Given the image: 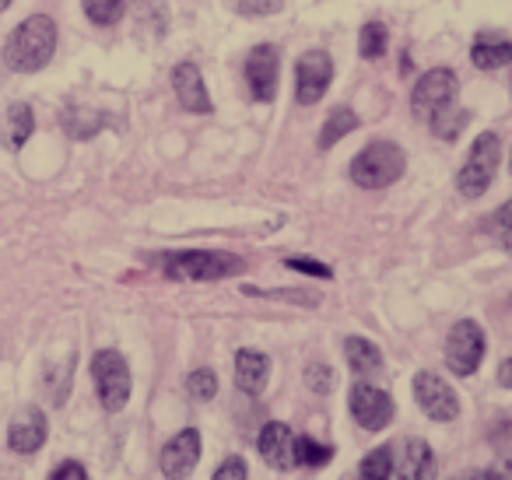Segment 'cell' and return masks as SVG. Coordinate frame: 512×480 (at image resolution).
<instances>
[{
	"instance_id": "10",
	"label": "cell",
	"mask_w": 512,
	"mask_h": 480,
	"mask_svg": "<svg viewBox=\"0 0 512 480\" xmlns=\"http://www.w3.org/2000/svg\"><path fill=\"white\" fill-rule=\"evenodd\" d=\"M414 400L425 410L432 421H453L460 417V396L453 393L446 379H439L435 372H418L414 375Z\"/></svg>"
},
{
	"instance_id": "38",
	"label": "cell",
	"mask_w": 512,
	"mask_h": 480,
	"mask_svg": "<svg viewBox=\"0 0 512 480\" xmlns=\"http://www.w3.org/2000/svg\"><path fill=\"white\" fill-rule=\"evenodd\" d=\"M11 8V0H0V11H8Z\"/></svg>"
},
{
	"instance_id": "20",
	"label": "cell",
	"mask_w": 512,
	"mask_h": 480,
	"mask_svg": "<svg viewBox=\"0 0 512 480\" xmlns=\"http://www.w3.org/2000/svg\"><path fill=\"white\" fill-rule=\"evenodd\" d=\"M344 358H348V368L358 375V379H369L383 368V354L372 340L365 337H348L344 340Z\"/></svg>"
},
{
	"instance_id": "13",
	"label": "cell",
	"mask_w": 512,
	"mask_h": 480,
	"mask_svg": "<svg viewBox=\"0 0 512 480\" xmlns=\"http://www.w3.org/2000/svg\"><path fill=\"white\" fill-rule=\"evenodd\" d=\"M295 438L299 435H295L288 424L271 421V424H264V431H260V438H256V449H260L264 463H271L274 470H292V466H299Z\"/></svg>"
},
{
	"instance_id": "31",
	"label": "cell",
	"mask_w": 512,
	"mask_h": 480,
	"mask_svg": "<svg viewBox=\"0 0 512 480\" xmlns=\"http://www.w3.org/2000/svg\"><path fill=\"white\" fill-rule=\"evenodd\" d=\"M491 232H495L498 242L512 253V200L495 211V218H491Z\"/></svg>"
},
{
	"instance_id": "4",
	"label": "cell",
	"mask_w": 512,
	"mask_h": 480,
	"mask_svg": "<svg viewBox=\"0 0 512 480\" xmlns=\"http://www.w3.org/2000/svg\"><path fill=\"white\" fill-rule=\"evenodd\" d=\"M498 158H502V141L498 134H477V141L470 144L467 162H463L460 176H456V190L467 200H477L491 186L498 169Z\"/></svg>"
},
{
	"instance_id": "6",
	"label": "cell",
	"mask_w": 512,
	"mask_h": 480,
	"mask_svg": "<svg viewBox=\"0 0 512 480\" xmlns=\"http://www.w3.org/2000/svg\"><path fill=\"white\" fill-rule=\"evenodd\" d=\"M481 358H484V333L474 319H460V323L449 330L446 337V365L453 375L467 379L481 368Z\"/></svg>"
},
{
	"instance_id": "21",
	"label": "cell",
	"mask_w": 512,
	"mask_h": 480,
	"mask_svg": "<svg viewBox=\"0 0 512 480\" xmlns=\"http://www.w3.org/2000/svg\"><path fill=\"white\" fill-rule=\"evenodd\" d=\"M351 130H358V113L348 106H337V109H330V116H327V123H323L320 141L316 144H320V151H330L337 141H344Z\"/></svg>"
},
{
	"instance_id": "9",
	"label": "cell",
	"mask_w": 512,
	"mask_h": 480,
	"mask_svg": "<svg viewBox=\"0 0 512 480\" xmlns=\"http://www.w3.org/2000/svg\"><path fill=\"white\" fill-rule=\"evenodd\" d=\"M278 71H281V57H278V46L264 43V46H253L246 57V85L253 102L260 106H271L278 99Z\"/></svg>"
},
{
	"instance_id": "1",
	"label": "cell",
	"mask_w": 512,
	"mask_h": 480,
	"mask_svg": "<svg viewBox=\"0 0 512 480\" xmlns=\"http://www.w3.org/2000/svg\"><path fill=\"white\" fill-rule=\"evenodd\" d=\"M53 50H57V25H53V18L32 15L4 43V64L15 74H36L53 60Z\"/></svg>"
},
{
	"instance_id": "19",
	"label": "cell",
	"mask_w": 512,
	"mask_h": 480,
	"mask_svg": "<svg viewBox=\"0 0 512 480\" xmlns=\"http://www.w3.org/2000/svg\"><path fill=\"white\" fill-rule=\"evenodd\" d=\"M470 60L477 71H498V67L512 64V43L502 36H481L470 46Z\"/></svg>"
},
{
	"instance_id": "3",
	"label": "cell",
	"mask_w": 512,
	"mask_h": 480,
	"mask_svg": "<svg viewBox=\"0 0 512 480\" xmlns=\"http://www.w3.org/2000/svg\"><path fill=\"white\" fill-rule=\"evenodd\" d=\"M407 169L404 148H397L393 141H372L351 162V183L362 190H386L393 186Z\"/></svg>"
},
{
	"instance_id": "8",
	"label": "cell",
	"mask_w": 512,
	"mask_h": 480,
	"mask_svg": "<svg viewBox=\"0 0 512 480\" xmlns=\"http://www.w3.org/2000/svg\"><path fill=\"white\" fill-rule=\"evenodd\" d=\"M453 102H456V74L449 67H435V71L421 74L411 92V109L421 123H428L435 113H442Z\"/></svg>"
},
{
	"instance_id": "16",
	"label": "cell",
	"mask_w": 512,
	"mask_h": 480,
	"mask_svg": "<svg viewBox=\"0 0 512 480\" xmlns=\"http://www.w3.org/2000/svg\"><path fill=\"white\" fill-rule=\"evenodd\" d=\"M271 379V358L264 351H253V347H242L235 354V386L246 396H260Z\"/></svg>"
},
{
	"instance_id": "25",
	"label": "cell",
	"mask_w": 512,
	"mask_h": 480,
	"mask_svg": "<svg viewBox=\"0 0 512 480\" xmlns=\"http://www.w3.org/2000/svg\"><path fill=\"white\" fill-rule=\"evenodd\" d=\"M64 127H67V134L71 137H95L99 134V127H102V116L99 113H92V109H78V106H71L64 113Z\"/></svg>"
},
{
	"instance_id": "2",
	"label": "cell",
	"mask_w": 512,
	"mask_h": 480,
	"mask_svg": "<svg viewBox=\"0 0 512 480\" xmlns=\"http://www.w3.org/2000/svg\"><path fill=\"white\" fill-rule=\"evenodd\" d=\"M155 260L172 281H225L246 267L242 256L225 253V249H183V253H162Z\"/></svg>"
},
{
	"instance_id": "18",
	"label": "cell",
	"mask_w": 512,
	"mask_h": 480,
	"mask_svg": "<svg viewBox=\"0 0 512 480\" xmlns=\"http://www.w3.org/2000/svg\"><path fill=\"white\" fill-rule=\"evenodd\" d=\"M36 130V116H32V106L25 102H11L4 113H0V141L8 144L11 151H18Z\"/></svg>"
},
{
	"instance_id": "30",
	"label": "cell",
	"mask_w": 512,
	"mask_h": 480,
	"mask_svg": "<svg viewBox=\"0 0 512 480\" xmlns=\"http://www.w3.org/2000/svg\"><path fill=\"white\" fill-rule=\"evenodd\" d=\"M306 386L313 389V393H320V396H327L330 389H334V368L330 365H309L306 368Z\"/></svg>"
},
{
	"instance_id": "35",
	"label": "cell",
	"mask_w": 512,
	"mask_h": 480,
	"mask_svg": "<svg viewBox=\"0 0 512 480\" xmlns=\"http://www.w3.org/2000/svg\"><path fill=\"white\" fill-rule=\"evenodd\" d=\"M481 477L484 480H512V459H495Z\"/></svg>"
},
{
	"instance_id": "17",
	"label": "cell",
	"mask_w": 512,
	"mask_h": 480,
	"mask_svg": "<svg viewBox=\"0 0 512 480\" xmlns=\"http://www.w3.org/2000/svg\"><path fill=\"white\" fill-rule=\"evenodd\" d=\"M400 480H435L439 473V463H435V452L428 449V442L421 438H411L400 452V463H393Z\"/></svg>"
},
{
	"instance_id": "37",
	"label": "cell",
	"mask_w": 512,
	"mask_h": 480,
	"mask_svg": "<svg viewBox=\"0 0 512 480\" xmlns=\"http://www.w3.org/2000/svg\"><path fill=\"white\" fill-rule=\"evenodd\" d=\"M456 480H484L481 473H463V477H456Z\"/></svg>"
},
{
	"instance_id": "22",
	"label": "cell",
	"mask_w": 512,
	"mask_h": 480,
	"mask_svg": "<svg viewBox=\"0 0 512 480\" xmlns=\"http://www.w3.org/2000/svg\"><path fill=\"white\" fill-rule=\"evenodd\" d=\"M390 50V32H386L383 22H365L362 32H358V53L365 60H379Z\"/></svg>"
},
{
	"instance_id": "26",
	"label": "cell",
	"mask_w": 512,
	"mask_h": 480,
	"mask_svg": "<svg viewBox=\"0 0 512 480\" xmlns=\"http://www.w3.org/2000/svg\"><path fill=\"white\" fill-rule=\"evenodd\" d=\"M295 456H299V466H327L330 459H334V449L330 445H320V442H313L309 435H299L295 438Z\"/></svg>"
},
{
	"instance_id": "34",
	"label": "cell",
	"mask_w": 512,
	"mask_h": 480,
	"mask_svg": "<svg viewBox=\"0 0 512 480\" xmlns=\"http://www.w3.org/2000/svg\"><path fill=\"white\" fill-rule=\"evenodd\" d=\"M50 480H88V473H85V466H81V463L67 459V463H60V466H57V473H53Z\"/></svg>"
},
{
	"instance_id": "29",
	"label": "cell",
	"mask_w": 512,
	"mask_h": 480,
	"mask_svg": "<svg viewBox=\"0 0 512 480\" xmlns=\"http://www.w3.org/2000/svg\"><path fill=\"white\" fill-rule=\"evenodd\" d=\"M232 8L242 18H267V15H278L285 8V0H232Z\"/></svg>"
},
{
	"instance_id": "12",
	"label": "cell",
	"mask_w": 512,
	"mask_h": 480,
	"mask_svg": "<svg viewBox=\"0 0 512 480\" xmlns=\"http://www.w3.org/2000/svg\"><path fill=\"white\" fill-rule=\"evenodd\" d=\"M200 463V431L197 428H183L176 438H169L158 456V466L169 480H186Z\"/></svg>"
},
{
	"instance_id": "36",
	"label": "cell",
	"mask_w": 512,
	"mask_h": 480,
	"mask_svg": "<svg viewBox=\"0 0 512 480\" xmlns=\"http://www.w3.org/2000/svg\"><path fill=\"white\" fill-rule=\"evenodd\" d=\"M498 386L512 389V358H505L502 368H498Z\"/></svg>"
},
{
	"instance_id": "28",
	"label": "cell",
	"mask_w": 512,
	"mask_h": 480,
	"mask_svg": "<svg viewBox=\"0 0 512 480\" xmlns=\"http://www.w3.org/2000/svg\"><path fill=\"white\" fill-rule=\"evenodd\" d=\"M186 393H190L193 400H200V403L214 400V393H218V375H214L211 368H197V372L186 379Z\"/></svg>"
},
{
	"instance_id": "5",
	"label": "cell",
	"mask_w": 512,
	"mask_h": 480,
	"mask_svg": "<svg viewBox=\"0 0 512 480\" xmlns=\"http://www.w3.org/2000/svg\"><path fill=\"white\" fill-rule=\"evenodd\" d=\"M92 379H95V393H99V403L116 414V410L127 407L130 400V368L123 361L120 351L106 347V351H95L92 358Z\"/></svg>"
},
{
	"instance_id": "27",
	"label": "cell",
	"mask_w": 512,
	"mask_h": 480,
	"mask_svg": "<svg viewBox=\"0 0 512 480\" xmlns=\"http://www.w3.org/2000/svg\"><path fill=\"white\" fill-rule=\"evenodd\" d=\"M81 8H85L88 22L113 25V22H120V15H123V0H81Z\"/></svg>"
},
{
	"instance_id": "7",
	"label": "cell",
	"mask_w": 512,
	"mask_h": 480,
	"mask_svg": "<svg viewBox=\"0 0 512 480\" xmlns=\"http://www.w3.org/2000/svg\"><path fill=\"white\" fill-rule=\"evenodd\" d=\"M334 81V60L327 50H306L295 64V102L299 106H316L330 92Z\"/></svg>"
},
{
	"instance_id": "33",
	"label": "cell",
	"mask_w": 512,
	"mask_h": 480,
	"mask_svg": "<svg viewBox=\"0 0 512 480\" xmlns=\"http://www.w3.org/2000/svg\"><path fill=\"white\" fill-rule=\"evenodd\" d=\"M249 473H246V463H242L239 456H232V459H225V463L214 470V477L211 480H246Z\"/></svg>"
},
{
	"instance_id": "15",
	"label": "cell",
	"mask_w": 512,
	"mask_h": 480,
	"mask_svg": "<svg viewBox=\"0 0 512 480\" xmlns=\"http://www.w3.org/2000/svg\"><path fill=\"white\" fill-rule=\"evenodd\" d=\"M172 88H176V99L186 113H211V95H207V85L200 78V67L197 64H179L172 71Z\"/></svg>"
},
{
	"instance_id": "14",
	"label": "cell",
	"mask_w": 512,
	"mask_h": 480,
	"mask_svg": "<svg viewBox=\"0 0 512 480\" xmlns=\"http://www.w3.org/2000/svg\"><path fill=\"white\" fill-rule=\"evenodd\" d=\"M46 435H50V428H46V414L39 407H25L22 414L11 421L8 428V445L11 452H22V456H32V452L43 449Z\"/></svg>"
},
{
	"instance_id": "39",
	"label": "cell",
	"mask_w": 512,
	"mask_h": 480,
	"mask_svg": "<svg viewBox=\"0 0 512 480\" xmlns=\"http://www.w3.org/2000/svg\"><path fill=\"white\" fill-rule=\"evenodd\" d=\"M509 172H512V158H509Z\"/></svg>"
},
{
	"instance_id": "23",
	"label": "cell",
	"mask_w": 512,
	"mask_h": 480,
	"mask_svg": "<svg viewBox=\"0 0 512 480\" xmlns=\"http://www.w3.org/2000/svg\"><path fill=\"white\" fill-rule=\"evenodd\" d=\"M467 120H470V116L453 102V106H446L442 113H435L432 120H428V130H432L435 137H442V141H456V137H460V130L467 127Z\"/></svg>"
},
{
	"instance_id": "32",
	"label": "cell",
	"mask_w": 512,
	"mask_h": 480,
	"mask_svg": "<svg viewBox=\"0 0 512 480\" xmlns=\"http://www.w3.org/2000/svg\"><path fill=\"white\" fill-rule=\"evenodd\" d=\"M285 267L288 270H299V274H309V277H323V281H330V277H334V270H330L327 263L306 260V256H288Z\"/></svg>"
},
{
	"instance_id": "24",
	"label": "cell",
	"mask_w": 512,
	"mask_h": 480,
	"mask_svg": "<svg viewBox=\"0 0 512 480\" xmlns=\"http://www.w3.org/2000/svg\"><path fill=\"white\" fill-rule=\"evenodd\" d=\"M393 477V452L390 445H379L358 466V480H390Z\"/></svg>"
},
{
	"instance_id": "11",
	"label": "cell",
	"mask_w": 512,
	"mask_h": 480,
	"mask_svg": "<svg viewBox=\"0 0 512 480\" xmlns=\"http://www.w3.org/2000/svg\"><path fill=\"white\" fill-rule=\"evenodd\" d=\"M351 417H355L365 431H383L386 424L393 421L390 393L372 386V382H355V386H351Z\"/></svg>"
}]
</instances>
